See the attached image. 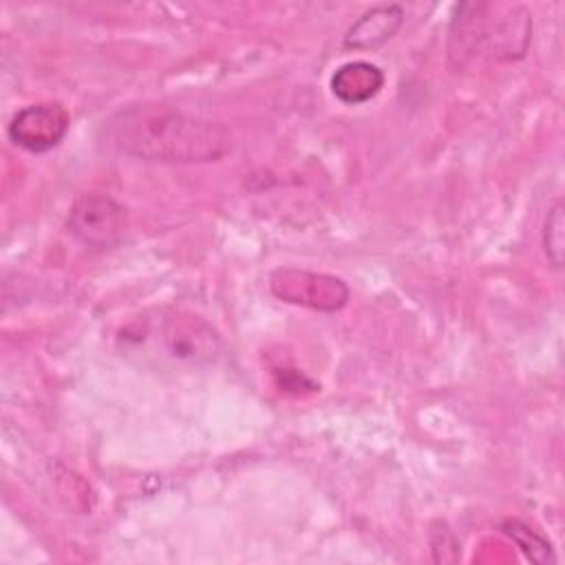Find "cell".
Wrapping results in <instances>:
<instances>
[{
	"label": "cell",
	"mask_w": 565,
	"mask_h": 565,
	"mask_svg": "<svg viewBox=\"0 0 565 565\" xmlns=\"http://www.w3.org/2000/svg\"><path fill=\"white\" fill-rule=\"evenodd\" d=\"M384 86V73L380 66L364 62V60H353L335 68L331 75V90L333 95L349 106L364 104L373 99Z\"/></svg>",
	"instance_id": "ba28073f"
},
{
	"label": "cell",
	"mask_w": 565,
	"mask_h": 565,
	"mask_svg": "<svg viewBox=\"0 0 565 565\" xmlns=\"http://www.w3.org/2000/svg\"><path fill=\"white\" fill-rule=\"evenodd\" d=\"M68 110L57 102H40L20 108L7 128L9 139L26 152H46L68 132Z\"/></svg>",
	"instance_id": "8992f818"
},
{
	"label": "cell",
	"mask_w": 565,
	"mask_h": 565,
	"mask_svg": "<svg viewBox=\"0 0 565 565\" xmlns=\"http://www.w3.org/2000/svg\"><path fill=\"white\" fill-rule=\"evenodd\" d=\"M543 252L554 269H561L563 265V252H565V214L563 203L556 201L545 216L543 223Z\"/></svg>",
	"instance_id": "30bf717a"
},
{
	"label": "cell",
	"mask_w": 565,
	"mask_h": 565,
	"mask_svg": "<svg viewBox=\"0 0 565 565\" xmlns=\"http://www.w3.org/2000/svg\"><path fill=\"white\" fill-rule=\"evenodd\" d=\"M532 18L519 4L466 2L448 31V60L455 68H472L483 62H514L527 53Z\"/></svg>",
	"instance_id": "7a4b0ae2"
},
{
	"label": "cell",
	"mask_w": 565,
	"mask_h": 565,
	"mask_svg": "<svg viewBox=\"0 0 565 565\" xmlns=\"http://www.w3.org/2000/svg\"><path fill=\"white\" fill-rule=\"evenodd\" d=\"M68 232L88 249H110L126 232V210L108 194H82L68 210Z\"/></svg>",
	"instance_id": "277c9868"
},
{
	"label": "cell",
	"mask_w": 565,
	"mask_h": 565,
	"mask_svg": "<svg viewBox=\"0 0 565 565\" xmlns=\"http://www.w3.org/2000/svg\"><path fill=\"white\" fill-rule=\"evenodd\" d=\"M404 24V9L399 4H375L364 11L344 33L347 49H377L386 44Z\"/></svg>",
	"instance_id": "52a82bcc"
},
{
	"label": "cell",
	"mask_w": 565,
	"mask_h": 565,
	"mask_svg": "<svg viewBox=\"0 0 565 565\" xmlns=\"http://www.w3.org/2000/svg\"><path fill=\"white\" fill-rule=\"evenodd\" d=\"M163 351L185 364H210L223 351V340L218 331L201 316L190 311H170L163 316L161 327Z\"/></svg>",
	"instance_id": "5b68a950"
},
{
	"label": "cell",
	"mask_w": 565,
	"mask_h": 565,
	"mask_svg": "<svg viewBox=\"0 0 565 565\" xmlns=\"http://www.w3.org/2000/svg\"><path fill=\"white\" fill-rule=\"evenodd\" d=\"M269 289L282 302L327 313L340 311L351 296L349 285L342 278L298 267L274 269Z\"/></svg>",
	"instance_id": "3957f363"
},
{
	"label": "cell",
	"mask_w": 565,
	"mask_h": 565,
	"mask_svg": "<svg viewBox=\"0 0 565 565\" xmlns=\"http://www.w3.org/2000/svg\"><path fill=\"white\" fill-rule=\"evenodd\" d=\"M99 139L115 154L154 163L216 161L232 150L225 126L159 102L121 106L104 119Z\"/></svg>",
	"instance_id": "6da1fadb"
},
{
	"label": "cell",
	"mask_w": 565,
	"mask_h": 565,
	"mask_svg": "<svg viewBox=\"0 0 565 565\" xmlns=\"http://www.w3.org/2000/svg\"><path fill=\"white\" fill-rule=\"evenodd\" d=\"M501 532L514 541L519 545V550L534 563H554L556 556L552 552V545L536 532L532 530L530 525H525L523 521H516V519H510V521H503L501 523Z\"/></svg>",
	"instance_id": "9c48e42d"
}]
</instances>
